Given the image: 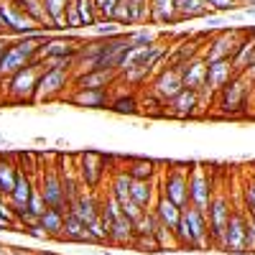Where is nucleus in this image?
I'll list each match as a JSON object with an SVG mask.
<instances>
[{"label":"nucleus","instance_id":"nucleus-1","mask_svg":"<svg viewBox=\"0 0 255 255\" xmlns=\"http://www.w3.org/2000/svg\"><path fill=\"white\" fill-rule=\"evenodd\" d=\"M176 243L179 248H191V250H207L212 245L209 238V225H207V215L194 207H184L181 209V220L176 227Z\"/></svg>","mask_w":255,"mask_h":255},{"label":"nucleus","instance_id":"nucleus-2","mask_svg":"<svg viewBox=\"0 0 255 255\" xmlns=\"http://www.w3.org/2000/svg\"><path fill=\"white\" fill-rule=\"evenodd\" d=\"M44 59L36 56L33 61H28L26 69H20L18 74H13L8 82V95L18 102H26V100H33L36 95V87H38V79H41V72H44Z\"/></svg>","mask_w":255,"mask_h":255},{"label":"nucleus","instance_id":"nucleus-3","mask_svg":"<svg viewBox=\"0 0 255 255\" xmlns=\"http://www.w3.org/2000/svg\"><path fill=\"white\" fill-rule=\"evenodd\" d=\"M250 87H253V84H250V82H248L243 74H235V77H232V79L225 84V87L217 92V95H220L217 108H220L225 115H230V118L240 115V113H243V108L248 105Z\"/></svg>","mask_w":255,"mask_h":255},{"label":"nucleus","instance_id":"nucleus-4","mask_svg":"<svg viewBox=\"0 0 255 255\" xmlns=\"http://www.w3.org/2000/svg\"><path fill=\"white\" fill-rule=\"evenodd\" d=\"M38 189H41V197H44L46 207L56 209V212H64L67 215L69 212V202L67 197H64V186H61V174L56 171V168H41L38 174Z\"/></svg>","mask_w":255,"mask_h":255},{"label":"nucleus","instance_id":"nucleus-5","mask_svg":"<svg viewBox=\"0 0 255 255\" xmlns=\"http://www.w3.org/2000/svg\"><path fill=\"white\" fill-rule=\"evenodd\" d=\"M212 197H215V189H212V179L207 174V168L194 163L189 171V204L207 215Z\"/></svg>","mask_w":255,"mask_h":255},{"label":"nucleus","instance_id":"nucleus-6","mask_svg":"<svg viewBox=\"0 0 255 255\" xmlns=\"http://www.w3.org/2000/svg\"><path fill=\"white\" fill-rule=\"evenodd\" d=\"M230 215H232V204L225 194H217L212 197L209 202V209H207V225H209V238L217 248L222 245V235H225V227L230 222Z\"/></svg>","mask_w":255,"mask_h":255},{"label":"nucleus","instance_id":"nucleus-7","mask_svg":"<svg viewBox=\"0 0 255 255\" xmlns=\"http://www.w3.org/2000/svg\"><path fill=\"white\" fill-rule=\"evenodd\" d=\"M69 82H72V72L69 69H44L41 72V79H38L33 100L36 102L54 100V97H59L64 90L69 87Z\"/></svg>","mask_w":255,"mask_h":255},{"label":"nucleus","instance_id":"nucleus-8","mask_svg":"<svg viewBox=\"0 0 255 255\" xmlns=\"http://www.w3.org/2000/svg\"><path fill=\"white\" fill-rule=\"evenodd\" d=\"M245 225H248V212L232 209L220 248L227 250V253H248V250H245Z\"/></svg>","mask_w":255,"mask_h":255},{"label":"nucleus","instance_id":"nucleus-9","mask_svg":"<svg viewBox=\"0 0 255 255\" xmlns=\"http://www.w3.org/2000/svg\"><path fill=\"white\" fill-rule=\"evenodd\" d=\"M161 194L166 199H171L176 207H189V174L184 168H168V174L163 179Z\"/></svg>","mask_w":255,"mask_h":255},{"label":"nucleus","instance_id":"nucleus-10","mask_svg":"<svg viewBox=\"0 0 255 255\" xmlns=\"http://www.w3.org/2000/svg\"><path fill=\"white\" fill-rule=\"evenodd\" d=\"M238 44H240L238 31H220L215 38L209 41V46L204 49L202 59H204L207 64H212V61H225V59L230 61L232 54H235V49H238Z\"/></svg>","mask_w":255,"mask_h":255},{"label":"nucleus","instance_id":"nucleus-11","mask_svg":"<svg viewBox=\"0 0 255 255\" xmlns=\"http://www.w3.org/2000/svg\"><path fill=\"white\" fill-rule=\"evenodd\" d=\"M110 163V158H105L100 153H82L79 156V184L87 186V189H95L102 176H105V166Z\"/></svg>","mask_w":255,"mask_h":255},{"label":"nucleus","instance_id":"nucleus-12","mask_svg":"<svg viewBox=\"0 0 255 255\" xmlns=\"http://www.w3.org/2000/svg\"><path fill=\"white\" fill-rule=\"evenodd\" d=\"M181 90H184V79H181V72H179L176 67L161 69V72L153 77V84H151V92H153L158 100H163V102H168L171 97H176Z\"/></svg>","mask_w":255,"mask_h":255},{"label":"nucleus","instance_id":"nucleus-13","mask_svg":"<svg viewBox=\"0 0 255 255\" xmlns=\"http://www.w3.org/2000/svg\"><path fill=\"white\" fill-rule=\"evenodd\" d=\"M197 110H199V92L189 90V87H184L176 97H171L166 102V115L179 118V120H186L191 115H197Z\"/></svg>","mask_w":255,"mask_h":255},{"label":"nucleus","instance_id":"nucleus-14","mask_svg":"<svg viewBox=\"0 0 255 255\" xmlns=\"http://www.w3.org/2000/svg\"><path fill=\"white\" fill-rule=\"evenodd\" d=\"M79 46H82V41L79 38H46L44 41V46H41V51H38V56L41 59H74L77 56V51H79Z\"/></svg>","mask_w":255,"mask_h":255},{"label":"nucleus","instance_id":"nucleus-15","mask_svg":"<svg viewBox=\"0 0 255 255\" xmlns=\"http://www.w3.org/2000/svg\"><path fill=\"white\" fill-rule=\"evenodd\" d=\"M69 212L74 217H79L84 225H90V222H95L97 217H100V199L95 197V191L90 189V191H79L77 194V199L69 204Z\"/></svg>","mask_w":255,"mask_h":255},{"label":"nucleus","instance_id":"nucleus-16","mask_svg":"<svg viewBox=\"0 0 255 255\" xmlns=\"http://www.w3.org/2000/svg\"><path fill=\"white\" fill-rule=\"evenodd\" d=\"M181 72V79H184V87L189 90H204L207 87V61L202 56L197 59H191V61H184L176 67Z\"/></svg>","mask_w":255,"mask_h":255},{"label":"nucleus","instance_id":"nucleus-17","mask_svg":"<svg viewBox=\"0 0 255 255\" xmlns=\"http://www.w3.org/2000/svg\"><path fill=\"white\" fill-rule=\"evenodd\" d=\"M118 72H110V69H92L87 74H79V77H72L74 87L77 90H108V84L115 82Z\"/></svg>","mask_w":255,"mask_h":255},{"label":"nucleus","instance_id":"nucleus-18","mask_svg":"<svg viewBox=\"0 0 255 255\" xmlns=\"http://www.w3.org/2000/svg\"><path fill=\"white\" fill-rule=\"evenodd\" d=\"M26 67H28V59L20 54L13 44L5 46V51L0 54V82L10 79L13 74H18L20 69H26Z\"/></svg>","mask_w":255,"mask_h":255},{"label":"nucleus","instance_id":"nucleus-19","mask_svg":"<svg viewBox=\"0 0 255 255\" xmlns=\"http://www.w3.org/2000/svg\"><path fill=\"white\" fill-rule=\"evenodd\" d=\"M232 77H235V72H232V64L227 59L207 64V90L209 92H220Z\"/></svg>","mask_w":255,"mask_h":255},{"label":"nucleus","instance_id":"nucleus-20","mask_svg":"<svg viewBox=\"0 0 255 255\" xmlns=\"http://www.w3.org/2000/svg\"><path fill=\"white\" fill-rule=\"evenodd\" d=\"M56 240H61V243H92L90 232H87V225H84L79 217H74L72 212L64 215V230H61V235Z\"/></svg>","mask_w":255,"mask_h":255},{"label":"nucleus","instance_id":"nucleus-21","mask_svg":"<svg viewBox=\"0 0 255 255\" xmlns=\"http://www.w3.org/2000/svg\"><path fill=\"white\" fill-rule=\"evenodd\" d=\"M69 102L79 105V108H92V110H102L110 108V92L108 90H77Z\"/></svg>","mask_w":255,"mask_h":255},{"label":"nucleus","instance_id":"nucleus-22","mask_svg":"<svg viewBox=\"0 0 255 255\" xmlns=\"http://www.w3.org/2000/svg\"><path fill=\"white\" fill-rule=\"evenodd\" d=\"M153 212H156V217L161 220V225H166L171 232H176L179 220H181V207H176L171 199H166V197L161 194L158 202L153 204Z\"/></svg>","mask_w":255,"mask_h":255},{"label":"nucleus","instance_id":"nucleus-23","mask_svg":"<svg viewBox=\"0 0 255 255\" xmlns=\"http://www.w3.org/2000/svg\"><path fill=\"white\" fill-rule=\"evenodd\" d=\"M133 240H135V222L128 220L125 215H120L110 227L108 243H113V245H133Z\"/></svg>","mask_w":255,"mask_h":255},{"label":"nucleus","instance_id":"nucleus-24","mask_svg":"<svg viewBox=\"0 0 255 255\" xmlns=\"http://www.w3.org/2000/svg\"><path fill=\"white\" fill-rule=\"evenodd\" d=\"M151 23H156V26L179 23L176 0H151Z\"/></svg>","mask_w":255,"mask_h":255},{"label":"nucleus","instance_id":"nucleus-25","mask_svg":"<svg viewBox=\"0 0 255 255\" xmlns=\"http://www.w3.org/2000/svg\"><path fill=\"white\" fill-rule=\"evenodd\" d=\"M18 174H20V168L18 163L3 153V158H0V191H3L5 197L13 194V189H15V181H18Z\"/></svg>","mask_w":255,"mask_h":255},{"label":"nucleus","instance_id":"nucleus-26","mask_svg":"<svg viewBox=\"0 0 255 255\" xmlns=\"http://www.w3.org/2000/svg\"><path fill=\"white\" fill-rule=\"evenodd\" d=\"M176 15L179 20H191V18H209L212 8L204 0H176Z\"/></svg>","mask_w":255,"mask_h":255},{"label":"nucleus","instance_id":"nucleus-27","mask_svg":"<svg viewBox=\"0 0 255 255\" xmlns=\"http://www.w3.org/2000/svg\"><path fill=\"white\" fill-rule=\"evenodd\" d=\"M18 5L23 8V13L33 20L36 26H41L44 31H54L51 20H49V15L44 10V0H18Z\"/></svg>","mask_w":255,"mask_h":255},{"label":"nucleus","instance_id":"nucleus-28","mask_svg":"<svg viewBox=\"0 0 255 255\" xmlns=\"http://www.w3.org/2000/svg\"><path fill=\"white\" fill-rule=\"evenodd\" d=\"M128 176L135 179V181H153L156 171H158V163L156 161H148V158H133L128 163Z\"/></svg>","mask_w":255,"mask_h":255},{"label":"nucleus","instance_id":"nucleus-29","mask_svg":"<svg viewBox=\"0 0 255 255\" xmlns=\"http://www.w3.org/2000/svg\"><path fill=\"white\" fill-rule=\"evenodd\" d=\"M130 184H133V179L128 176L125 168H120V171L113 174V181H110V197H115L120 207H123L125 202H130Z\"/></svg>","mask_w":255,"mask_h":255},{"label":"nucleus","instance_id":"nucleus-30","mask_svg":"<svg viewBox=\"0 0 255 255\" xmlns=\"http://www.w3.org/2000/svg\"><path fill=\"white\" fill-rule=\"evenodd\" d=\"M67 5L69 0H44V10L51 20L54 31H67Z\"/></svg>","mask_w":255,"mask_h":255},{"label":"nucleus","instance_id":"nucleus-31","mask_svg":"<svg viewBox=\"0 0 255 255\" xmlns=\"http://www.w3.org/2000/svg\"><path fill=\"white\" fill-rule=\"evenodd\" d=\"M153 181H135L130 184V199L140 204L143 209H153Z\"/></svg>","mask_w":255,"mask_h":255},{"label":"nucleus","instance_id":"nucleus-32","mask_svg":"<svg viewBox=\"0 0 255 255\" xmlns=\"http://www.w3.org/2000/svg\"><path fill=\"white\" fill-rule=\"evenodd\" d=\"M38 225L44 227V232L49 238H59L61 230H64V212H56V209H46L44 215L38 217Z\"/></svg>","mask_w":255,"mask_h":255},{"label":"nucleus","instance_id":"nucleus-33","mask_svg":"<svg viewBox=\"0 0 255 255\" xmlns=\"http://www.w3.org/2000/svg\"><path fill=\"white\" fill-rule=\"evenodd\" d=\"M110 110L120 113V115H135L140 110V100L130 92V95H118L110 100Z\"/></svg>","mask_w":255,"mask_h":255},{"label":"nucleus","instance_id":"nucleus-34","mask_svg":"<svg viewBox=\"0 0 255 255\" xmlns=\"http://www.w3.org/2000/svg\"><path fill=\"white\" fill-rule=\"evenodd\" d=\"M128 10H130L133 23H145L151 20V0H125Z\"/></svg>","mask_w":255,"mask_h":255},{"label":"nucleus","instance_id":"nucleus-35","mask_svg":"<svg viewBox=\"0 0 255 255\" xmlns=\"http://www.w3.org/2000/svg\"><path fill=\"white\" fill-rule=\"evenodd\" d=\"M77 8H79V18H82V26H95V23H97V10H95V0H77Z\"/></svg>","mask_w":255,"mask_h":255},{"label":"nucleus","instance_id":"nucleus-36","mask_svg":"<svg viewBox=\"0 0 255 255\" xmlns=\"http://www.w3.org/2000/svg\"><path fill=\"white\" fill-rule=\"evenodd\" d=\"M133 248H138V250H143V253H161V245H158V240H156L153 232H145V235H135Z\"/></svg>","mask_w":255,"mask_h":255},{"label":"nucleus","instance_id":"nucleus-37","mask_svg":"<svg viewBox=\"0 0 255 255\" xmlns=\"http://www.w3.org/2000/svg\"><path fill=\"white\" fill-rule=\"evenodd\" d=\"M18 168H20L23 174L33 176V179L41 174V166L36 163V156H33V153H18Z\"/></svg>","mask_w":255,"mask_h":255},{"label":"nucleus","instance_id":"nucleus-38","mask_svg":"<svg viewBox=\"0 0 255 255\" xmlns=\"http://www.w3.org/2000/svg\"><path fill=\"white\" fill-rule=\"evenodd\" d=\"M130 44H133L135 49L151 46V44H156V33H153L151 28H140V31H133V33H130Z\"/></svg>","mask_w":255,"mask_h":255},{"label":"nucleus","instance_id":"nucleus-39","mask_svg":"<svg viewBox=\"0 0 255 255\" xmlns=\"http://www.w3.org/2000/svg\"><path fill=\"white\" fill-rule=\"evenodd\" d=\"M87 232H90V238H92V245H102V243H108V230H105L102 220L97 217L95 222L87 225Z\"/></svg>","mask_w":255,"mask_h":255},{"label":"nucleus","instance_id":"nucleus-40","mask_svg":"<svg viewBox=\"0 0 255 255\" xmlns=\"http://www.w3.org/2000/svg\"><path fill=\"white\" fill-rule=\"evenodd\" d=\"M28 209L33 212L36 217H41V215H44V212L49 209V207H46V202H44V197H41V189H38V184L33 186V194H31V199H28Z\"/></svg>","mask_w":255,"mask_h":255},{"label":"nucleus","instance_id":"nucleus-41","mask_svg":"<svg viewBox=\"0 0 255 255\" xmlns=\"http://www.w3.org/2000/svg\"><path fill=\"white\" fill-rule=\"evenodd\" d=\"M95 31H97L100 38H113V36L120 33V28H118L115 20H97V23H95Z\"/></svg>","mask_w":255,"mask_h":255},{"label":"nucleus","instance_id":"nucleus-42","mask_svg":"<svg viewBox=\"0 0 255 255\" xmlns=\"http://www.w3.org/2000/svg\"><path fill=\"white\" fill-rule=\"evenodd\" d=\"M204 3H207L212 10H217V13H230V10H238V8H240L235 0H204Z\"/></svg>","mask_w":255,"mask_h":255},{"label":"nucleus","instance_id":"nucleus-43","mask_svg":"<svg viewBox=\"0 0 255 255\" xmlns=\"http://www.w3.org/2000/svg\"><path fill=\"white\" fill-rule=\"evenodd\" d=\"M120 209H123V215H125L128 220H133V222H135V220H140V217H143V212H145V209H143L140 204H135L133 199H130V202H125Z\"/></svg>","mask_w":255,"mask_h":255},{"label":"nucleus","instance_id":"nucleus-44","mask_svg":"<svg viewBox=\"0 0 255 255\" xmlns=\"http://www.w3.org/2000/svg\"><path fill=\"white\" fill-rule=\"evenodd\" d=\"M245 209L255 215V176L245 184Z\"/></svg>","mask_w":255,"mask_h":255},{"label":"nucleus","instance_id":"nucleus-45","mask_svg":"<svg viewBox=\"0 0 255 255\" xmlns=\"http://www.w3.org/2000/svg\"><path fill=\"white\" fill-rule=\"evenodd\" d=\"M118 5H120V0H105V3H102V10H100V15H97V20H113V13H115Z\"/></svg>","mask_w":255,"mask_h":255},{"label":"nucleus","instance_id":"nucleus-46","mask_svg":"<svg viewBox=\"0 0 255 255\" xmlns=\"http://www.w3.org/2000/svg\"><path fill=\"white\" fill-rule=\"evenodd\" d=\"M245 250L248 253H255V225L248 215V225H245Z\"/></svg>","mask_w":255,"mask_h":255},{"label":"nucleus","instance_id":"nucleus-47","mask_svg":"<svg viewBox=\"0 0 255 255\" xmlns=\"http://www.w3.org/2000/svg\"><path fill=\"white\" fill-rule=\"evenodd\" d=\"M26 232H28L31 238H36V240H46V238H49L46 232H44V227H41V225H33V227H28Z\"/></svg>","mask_w":255,"mask_h":255},{"label":"nucleus","instance_id":"nucleus-48","mask_svg":"<svg viewBox=\"0 0 255 255\" xmlns=\"http://www.w3.org/2000/svg\"><path fill=\"white\" fill-rule=\"evenodd\" d=\"M0 255H31V253H26V250H20V248H0Z\"/></svg>","mask_w":255,"mask_h":255},{"label":"nucleus","instance_id":"nucleus-49","mask_svg":"<svg viewBox=\"0 0 255 255\" xmlns=\"http://www.w3.org/2000/svg\"><path fill=\"white\" fill-rule=\"evenodd\" d=\"M245 15H248V18H253V20H255V8H245Z\"/></svg>","mask_w":255,"mask_h":255},{"label":"nucleus","instance_id":"nucleus-50","mask_svg":"<svg viewBox=\"0 0 255 255\" xmlns=\"http://www.w3.org/2000/svg\"><path fill=\"white\" fill-rule=\"evenodd\" d=\"M5 46H8V44H5V41H0V54H3V51H5Z\"/></svg>","mask_w":255,"mask_h":255},{"label":"nucleus","instance_id":"nucleus-51","mask_svg":"<svg viewBox=\"0 0 255 255\" xmlns=\"http://www.w3.org/2000/svg\"><path fill=\"white\" fill-rule=\"evenodd\" d=\"M248 215H250V212H248ZM250 220H253V225H255V215H250Z\"/></svg>","mask_w":255,"mask_h":255},{"label":"nucleus","instance_id":"nucleus-52","mask_svg":"<svg viewBox=\"0 0 255 255\" xmlns=\"http://www.w3.org/2000/svg\"><path fill=\"white\" fill-rule=\"evenodd\" d=\"M0 158H3V153H0Z\"/></svg>","mask_w":255,"mask_h":255},{"label":"nucleus","instance_id":"nucleus-53","mask_svg":"<svg viewBox=\"0 0 255 255\" xmlns=\"http://www.w3.org/2000/svg\"><path fill=\"white\" fill-rule=\"evenodd\" d=\"M0 248H3V245H0Z\"/></svg>","mask_w":255,"mask_h":255},{"label":"nucleus","instance_id":"nucleus-54","mask_svg":"<svg viewBox=\"0 0 255 255\" xmlns=\"http://www.w3.org/2000/svg\"><path fill=\"white\" fill-rule=\"evenodd\" d=\"M235 3H238V0H235Z\"/></svg>","mask_w":255,"mask_h":255}]
</instances>
